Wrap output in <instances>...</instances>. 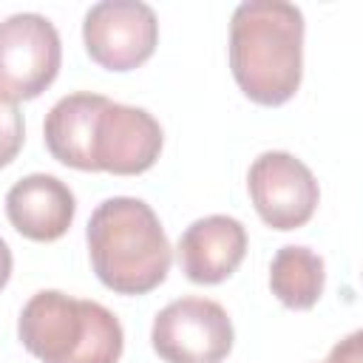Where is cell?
Returning <instances> with one entry per match:
<instances>
[{
    "mask_svg": "<svg viewBox=\"0 0 363 363\" xmlns=\"http://www.w3.org/2000/svg\"><path fill=\"white\" fill-rule=\"evenodd\" d=\"M230 68L258 105L289 102L303 77V14L286 0H244L230 20Z\"/></svg>",
    "mask_w": 363,
    "mask_h": 363,
    "instance_id": "1",
    "label": "cell"
},
{
    "mask_svg": "<svg viewBox=\"0 0 363 363\" xmlns=\"http://www.w3.org/2000/svg\"><path fill=\"white\" fill-rule=\"evenodd\" d=\"M96 278L116 295H147L170 272L173 250L153 207L133 196L105 199L85 227Z\"/></svg>",
    "mask_w": 363,
    "mask_h": 363,
    "instance_id": "2",
    "label": "cell"
},
{
    "mask_svg": "<svg viewBox=\"0 0 363 363\" xmlns=\"http://www.w3.org/2000/svg\"><path fill=\"white\" fill-rule=\"evenodd\" d=\"M17 337L40 363H119L125 349L122 323L108 306L60 289L28 298Z\"/></svg>",
    "mask_w": 363,
    "mask_h": 363,
    "instance_id": "3",
    "label": "cell"
},
{
    "mask_svg": "<svg viewBox=\"0 0 363 363\" xmlns=\"http://www.w3.org/2000/svg\"><path fill=\"white\" fill-rule=\"evenodd\" d=\"M60 62V34L48 17L20 11L0 23V96L37 99L57 79Z\"/></svg>",
    "mask_w": 363,
    "mask_h": 363,
    "instance_id": "4",
    "label": "cell"
},
{
    "mask_svg": "<svg viewBox=\"0 0 363 363\" xmlns=\"http://www.w3.org/2000/svg\"><path fill=\"white\" fill-rule=\"evenodd\" d=\"M235 332L227 309L210 298H179L156 312L150 343L164 363H221Z\"/></svg>",
    "mask_w": 363,
    "mask_h": 363,
    "instance_id": "5",
    "label": "cell"
},
{
    "mask_svg": "<svg viewBox=\"0 0 363 363\" xmlns=\"http://www.w3.org/2000/svg\"><path fill=\"white\" fill-rule=\"evenodd\" d=\"M82 43L88 57L105 71H133L159 45V20L147 3L102 0L85 11Z\"/></svg>",
    "mask_w": 363,
    "mask_h": 363,
    "instance_id": "6",
    "label": "cell"
},
{
    "mask_svg": "<svg viewBox=\"0 0 363 363\" xmlns=\"http://www.w3.org/2000/svg\"><path fill=\"white\" fill-rule=\"evenodd\" d=\"M247 190L261 221L281 233L303 227L320 201L315 173L286 150L261 153L250 164Z\"/></svg>",
    "mask_w": 363,
    "mask_h": 363,
    "instance_id": "7",
    "label": "cell"
},
{
    "mask_svg": "<svg viewBox=\"0 0 363 363\" xmlns=\"http://www.w3.org/2000/svg\"><path fill=\"white\" fill-rule=\"evenodd\" d=\"M162 125L136 105L105 99L91 136V167L113 176H139L150 170L162 153Z\"/></svg>",
    "mask_w": 363,
    "mask_h": 363,
    "instance_id": "8",
    "label": "cell"
},
{
    "mask_svg": "<svg viewBox=\"0 0 363 363\" xmlns=\"http://www.w3.org/2000/svg\"><path fill=\"white\" fill-rule=\"evenodd\" d=\"M176 252L182 272L193 284H221L247 255V230L233 216H204L182 233Z\"/></svg>",
    "mask_w": 363,
    "mask_h": 363,
    "instance_id": "9",
    "label": "cell"
},
{
    "mask_svg": "<svg viewBox=\"0 0 363 363\" xmlns=\"http://www.w3.org/2000/svg\"><path fill=\"white\" fill-rule=\"evenodd\" d=\"M77 213V199L65 182L51 173H31L6 193V216L28 241H57L68 233Z\"/></svg>",
    "mask_w": 363,
    "mask_h": 363,
    "instance_id": "10",
    "label": "cell"
},
{
    "mask_svg": "<svg viewBox=\"0 0 363 363\" xmlns=\"http://www.w3.org/2000/svg\"><path fill=\"white\" fill-rule=\"evenodd\" d=\"M108 96L91 94V91H77L54 102V108L45 113L43 136L48 153L74 170H91V136H94V122Z\"/></svg>",
    "mask_w": 363,
    "mask_h": 363,
    "instance_id": "11",
    "label": "cell"
},
{
    "mask_svg": "<svg viewBox=\"0 0 363 363\" xmlns=\"http://www.w3.org/2000/svg\"><path fill=\"white\" fill-rule=\"evenodd\" d=\"M326 284V267L318 252L301 244H286L272 255L269 289L286 309H312Z\"/></svg>",
    "mask_w": 363,
    "mask_h": 363,
    "instance_id": "12",
    "label": "cell"
},
{
    "mask_svg": "<svg viewBox=\"0 0 363 363\" xmlns=\"http://www.w3.org/2000/svg\"><path fill=\"white\" fill-rule=\"evenodd\" d=\"M26 139V125L17 102L0 96V167L11 164L23 147Z\"/></svg>",
    "mask_w": 363,
    "mask_h": 363,
    "instance_id": "13",
    "label": "cell"
},
{
    "mask_svg": "<svg viewBox=\"0 0 363 363\" xmlns=\"http://www.w3.org/2000/svg\"><path fill=\"white\" fill-rule=\"evenodd\" d=\"M360 340H363V332H352L346 340H340V343L332 346L326 363H363Z\"/></svg>",
    "mask_w": 363,
    "mask_h": 363,
    "instance_id": "14",
    "label": "cell"
},
{
    "mask_svg": "<svg viewBox=\"0 0 363 363\" xmlns=\"http://www.w3.org/2000/svg\"><path fill=\"white\" fill-rule=\"evenodd\" d=\"M11 267H14L11 250H9V244L0 238V289L9 284V278H11Z\"/></svg>",
    "mask_w": 363,
    "mask_h": 363,
    "instance_id": "15",
    "label": "cell"
}]
</instances>
